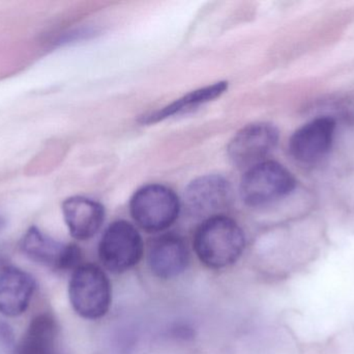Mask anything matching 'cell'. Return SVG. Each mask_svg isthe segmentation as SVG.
I'll use <instances>...</instances> for the list:
<instances>
[{
	"mask_svg": "<svg viewBox=\"0 0 354 354\" xmlns=\"http://www.w3.org/2000/svg\"><path fill=\"white\" fill-rule=\"evenodd\" d=\"M193 245L201 263L212 269H223L243 255L245 234L234 220L216 214L200 224L194 235Z\"/></svg>",
	"mask_w": 354,
	"mask_h": 354,
	"instance_id": "obj_1",
	"label": "cell"
},
{
	"mask_svg": "<svg viewBox=\"0 0 354 354\" xmlns=\"http://www.w3.org/2000/svg\"><path fill=\"white\" fill-rule=\"evenodd\" d=\"M143 254L145 242L140 233L126 220L110 224L100 241V260L113 274L132 269L141 261Z\"/></svg>",
	"mask_w": 354,
	"mask_h": 354,
	"instance_id": "obj_5",
	"label": "cell"
},
{
	"mask_svg": "<svg viewBox=\"0 0 354 354\" xmlns=\"http://www.w3.org/2000/svg\"><path fill=\"white\" fill-rule=\"evenodd\" d=\"M228 89V82L220 81V82L214 83V85H208V87H201V89H196L187 94L183 97L176 100L174 103L169 104L162 109L157 110L153 114L143 118V123H156L164 120V118H169L174 114H178L185 109H189L191 107L200 105V104L206 103V102L212 101L216 98L220 97L222 94Z\"/></svg>",
	"mask_w": 354,
	"mask_h": 354,
	"instance_id": "obj_14",
	"label": "cell"
},
{
	"mask_svg": "<svg viewBox=\"0 0 354 354\" xmlns=\"http://www.w3.org/2000/svg\"><path fill=\"white\" fill-rule=\"evenodd\" d=\"M297 187L295 176L282 164L266 160L241 179V195L251 207H262L288 197Z\"/></svg>",
	"mask_w": 354,
	"mask_h": 354,
	"instance_id": "obj_3",
	"label": "cell"
},
{
	"mask_svg": "<svg viewBox=\"0 0 354 354\" xmlns=\"http://www.w3.org/2000/svg\"><path fill=\"white\" fill-rule=\"evenodd\" d=\"M147 261L153 276L162 280H170L187 269L189 249L178 235H162L151 242Z\"/></svg>",
	"mask_w": 354,
	"mask_h": 354,
	"instance_id": "obj_9",
	"label": "cell"
},
{
	"mask_svg": "<svg viewBox=\"0 0 354 354\" xmlns=\"http://www.w3.org/2000/svg\"><path fill=\"white\" fill-rule=\"evenodd\" d=\"M68 297L79 316L84 319H100L108 313L111 306V283L99 266L81 264L73 272Z\"/></svg>",
	"mask_w": 354,
	"mask_h": 354,
	"instance_id": "obj_2",
	"label": "cell"
},
{
	"mask_svg": "<svg viewBox=\"0 0 354 354\" xmlns=\"http://www.w3.org/2000/svg\"><path fill=\"white\" fill-rule=\"evenodd\" d=\"M62 214L68 232L77 240L93 238L105 220L103 205L84 197L66 199L62 204Z\"/></svg>",
	"mask_w": 354,
	"mask_h": 354,
	"instance_id": "obj_11",
	"label": "cell"
},
{
	"mask_svg": "<svg viewBox=\"0 0 354 354\" xmlns=\"http://www.w3.org/2000/svg\"><path fill=\"white\" fill-rule=\"evenodd\" d=\"M35 290L32 276L16 267H6L0 272V314L18 317L29 307Z\"/></svg>",
	"mask_w": 354,
	"mask_h": 354,
	"instance_id": "obj_12",
	"label": "cell"
},
{
	"mask_svg": "<svg viewBox=\"0 0 354 354\" xmlns=\"http://www.w3.org/2000/svg\"><path fill=\"white\" fill-rule=\"evenodd\" d=\"M279 130L270 123H253L234 135L228 145V156L241 170H249L261 162L276 149Z\"/></svg>",
	"mask_w": 354,
	"mask_h": 354,
	"instance_id": "obj_6",
	"label": "cell"
},
{
	"mask_svg": "<svg viewBox=\"0 0 354 354\" xmlns=\"http://www.w3.org/2000/svg\"><path fill=\"white\" fill-rule=\"evenodd\" d=\"M232 197L230 183L218 175H206L192 181L185 191L187 208L195 213H209L228 205Z\"/></svg>",
	"mask_w": 354,
	"mask_h": 354,
	"instance_id": "obj_10",
	"label": "cell"
},
{
	"mask_svg": "<svg viewBox=\"0 0 354 354\" xmlns=\"http://www.w3.org/2000/svg\"><path fill=\"white\" fill-rule=\"evenodd\" d=\"M130 211L143 230L162 232L176 222L180 212V201L169 187L149 184L134 193L130 202Z\"/></svg>",
	"mask_w": 354,
	"mask_h": 354,
	"instance_id": "obj_4",
	"label": "cell"
},
{
	"mask_svg": "<svg viewBox=\"0 0 354 354\" xmlns=\"http://www.w3.org/2000/svg\"><path fill=\"white\" fill-rule=\"evenodd\" d=\"M20 247L29 260L54 272L75 270L82 260L81 249L76 245L59 242L35 227L25 233Z\"/></svg>",
	"mask_w": 354,
	"mask_h": 354,
	"instance_id": "obj_7",
	"label": "cell"
},
{
	"mask_svg": "<svg viewBox=\"0 0 354 354\" xmlns=\"http://www.w3.org/2000/svg\"><path fill=\"white\" fill-rule=\"evenodd\" d=\"M58 328L53 316L41 314L31 320L14 354H59Z\"/></svg>",
	"mask_w": 354,
	"mask_h": 354,
	"instance_id": "obj_13",
	"label": "cell"
},
{
	"mask_svg": "<svg viewBox=\"0 0 354 354\" xmlns=\"http://www.w3.org/2000/svg\"><path fill=\"white\" fill-rule=\"evenodd\" d=\"M6 226V220L2 214H0V232L3 230L4 227Z\"/></svg>",
	"mask_w": 354,
	"mask_h": 354,
	"instance_id": "obj_15",
	"label": "cell"
},
{
	"mask_svg": "<svg viewBox=\"0 0 354 354\" xmlns=\"http://www.w3.org/2000/svg\"><path fill=\"white\" fill-rule=\"evenodd\" d=\"M336 127L335 118L328 116H318L299 127L289 141L291 157L301 164L322 161L334 145Z\"/></svg>",
	"mask_w": 354,
	"mask_h": 354,
	"instance_id": "obj_8",
	"label": "cell"
}]
</instances>
